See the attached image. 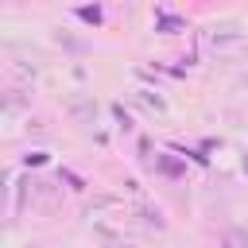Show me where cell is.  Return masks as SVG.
I'll return each mask as SVG.
<instances>
[{
    "instance_id": "obj_1",
    "label": "cell",
    "mask_w": 248,
    "mask_h": 248,
    "mask_svg": "<svg viewBox=\"0 0 248 248\" xmlns=\"http://www.w3.org/2000/svg\"><path fill=\"white\" fill-rule=\"evenodd\" d=\"M202 43L213 58H236L248 50V35L236 27V23H209L202 31Z\"/></svg>"
},
{
    "instance_id": "obj_6",
    "label": "cell",
    "mask_w": 248,
    "mask_h": 248,
    "mask_svg": "<svg viewBox=\"0 0 248 248\" xmlns=\"http://www.w3.org/2000/svg\"><path fill=\"white\" fill-rule=\"evenodd\" d=\"M240 85H244V89H248V74H240Z\"/></svg>"
},
{
    "instance_id": "obj_3",
    "label": "cell",
    "mask_w": 248,
    "mask_h": 248,
    "mask_svg": "<svg viewBox=\"0 0 248 248\" xmlns=\"http://www.w3.org/2000/svg\"><path fill=\"white\" fill-rule=\"evenodd\" d=\"M136 101H140L147 112H155V116H163V112H167V101H163L159 93H151V89H136Z\"/></svg>"
},
{
    "instance_id": "obj_2",
    "label": "cell",
    "mask_w": 248,
    "mask_h": 248,
    "mask_svg": "<svg viewBox=\"0 0 248 248\" xmlns=\"http://www.w3.org/2000/svg\"><path fill=\"white\" fill-rule=\"evenodd\" d=\"M66 112H70L81 128H93L97 116H101V105L93 101V93H70V97H66Z\"/></svg>"
},
{
    "instance_id": "obj_4",
    "label": "cell",
    "mask_w": 248,
    "mask_h": 248,
    "mask_svg": "<svg viewBox=\"0 0 248 248\" xmlns=\"http://www.w3.org/2000/svg\"><path fill=\"white\" fill-rule=\"evenodd\" d=\"M8 74H12L16 81H35V78H39V66H27L23 58H12V62H8Z\"/></svg>"
},
{
    "instance_id": "obj_7",
    "label": "cell",
    "mask_w": 248,
    "mask_h": 248,
    "mask_svg": "<svg viewBox=\"0 0 248 248\" xmlns=\"http://www.w3.org/2000/svg\"><path fill=\"white\" fill-rule=\"evenodd\" d=\"M244 174H248V155H244Z\"/></svg>"
},
{
    "instance_id": "obj_5",
    "label": "cell",
    "mask_w": 248,
    "mask_h": 248,
    "mask_svg": "<svg viewBox=\"0 0 248 248\" xmlns=\"http://www.w3.org/2000/svg\"><path fill=\"white\" fill-rule=\"evenodd\" d=\"M225 248H248V232L229 229V232H225Z\"/></svg>"
}]
</instances>
